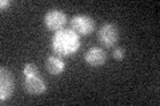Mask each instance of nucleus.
I'll list each match as a JSON object with an SVG mask.
<instances>
[{"label":"nucleus","instance_id":"f257e3e1","mask_svg":"<svg viewBox=\"0 0 160 106\" xmlns=\"http://www.w3.org/2000/svg\"><path fill=\"white\" fill-rule=\"evenodd\" d=\"M80 37L72 29L55 32L51 39V48L58 56H72L80 48Z\"/></svg>","mask_w":160,"mask_h":106},{"label":"nucleus","instance_id":"423d86ee","mask_svg":"<svg viewBox=\"0 0 160 106\" xmlns=\"http://www.w3.org/2000/svg\"><path fill=\"white\" fill-rule=\"evenodd\" d=\"M15 89L13 76L6 67L0 68V101L4 102L11 98Z\"/></svg>","mask_w":160,"mask_h":106},{"label":"nucleus","instance_id":"39448f33","mask_svg":"<svg viewBox=\"0 0 160 106\" xmlns=\"http://www.w3.org/2000/svg\"><path fill=\"white\" fill-rule=\"evenodd\" d=\"M67 24V15L62 9H51L44 15V25L49 31L58 32L62 31Z\"/></svg>","mask_w":160,"mask_h":106},{"label":"nucleus","instance_id":"1a4fd4ad","mask_svg":"<svg viewBox=\"0 0 160 106\" xmlns=\"http://www.w3.org/2000/svg\"><path fill=\"white\" fill-rule=\"evenodd\" d=\"M112 57L115 60H123L126 57V49L123 47H116L113 50H112Z\"/></svg>","mask_w":160,"mask_h":106},{"label":"nucleus","instance_id":"20e7f679","mask_svg":"<svg viewBox=\"0 0 160 106\" xmlns=\"http://www.w3.org/2000/svg\"><path fill=\"white\" fill-rule=\"evenodd\" d=\"M98 39L106 48H112L119 40V29L113 23H104L98 32Z\"/></svg>","mask_w":160,"mask_h":106},{"label":"nucleus","instance_id":"f03ea898","mask_svg":"<svg viewBox=\"0 0 160 106\" xmlns=\"http://www.w3.org/2000/svg\"><path fill=\"white\" fill-rule=\"evenodd\" d=\"M23 74H24L23 86L28 94L35 95V94L46 93L47 84L44 81V78L40 76L36 65L32 62H27L23 68Z\"/></svg>","mask_w":160,"mask_h":106},{"label":"nucleus","instance_id":"7ed1b4c3","mask_svg":"<svg viewBox=\"0 0 160 106\" xmlns=\"http://www.w3.org/2000/svg\"><path fill=\"white\" fill-rule=\"evenodd\" d=\"M69 24H71V29L79 36H87L95 29V20L88 15H75Z\"/></svg>","mask_w":160,"mask_h":106},{"label":"nucleus","instance_id":"9d476101","mask_svg":"<svg viewBox=\"0 0 160 106\" xmlns=\"http://www.w3.org/2000/svg\"><path fill=\"white\" fill-rule=\"evenodd\" d=\"M9 4H11V2H9V0H2V2H0V8L4 9V8L9 7Z\"/></svg>","mask_w":160,"mask_h":106},{"label":"nucleus","instance_id":"6e6552de","mask_svg":"<svg viewBox=\"0 0 160 106\" xmlns=\"http://www.w3.org/2000/svg\"><path fill=\"white\" fill-rule=\"evenodd\" d=\"M46 69L49 74L52 76H59L64 72V69H66V64H64L63 58L60 56H48L46 58Z\"/></svg>","mask_w":160,"mask_h":106},{"label":"nucleus","instance_id":"0eeeda50","mask_svg":"<svg viewBox=\"0 0 160 106\" xmlns=\"http://www.w3.org/2000/svg\"><path fill=\"white\" fill-rule=\"evenodd\" d=\"M107 60V53L106 50L99 48V47H92L89 48L86 53H84V61H86L89 67H102L104 65Z\"/></svg>","mask_w":160,"mask_h":106}]
</instances>
